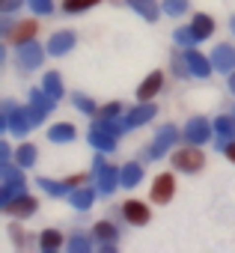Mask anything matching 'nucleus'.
Segmentation results:
<instances>
[{"mask_svg": "<svg viewBox=\"0 0 235 253\" xmlns=\"http://www.w3.org/2000/svg\"><path fill=\"white\" fill-rule=\"evenodd\" d=\"M140 179H143V167L140 164H125L119 170V185H125V188H134Z\"/></svg>", "mask_w": 235, "mask_h": 253, "instance_id": "21", "label": "nucleus"}, {"mask_svg": "<svg viewBox=\"0 0 235 253\" xmlns=\"http://www.w3.org/2000/svg\"><path fill=\"white\" fill-rule=\"evenodd\" d=\"M226 155H229V161H235V143H229V149H226Z\"/></svg>", "mask_w": 235, "mask_h": 253, "instance_id": "40", "label": "nucleus"}, {"mask_svg": "<svg viewBox=\"0 0 235 253\" xmlns=\"http://www.w3.org/2000/svg\"><path fill=\"white\" fill-rule=\"evenodd\" d=\"M48 137H51L54 143H72V140H75V125H66V122H60V125H51Z\"/></svg>", "mask_w": 235, "mask_h": 253, "instance_id": "22", "label": "nucleus"}, {"mask_svg": "<svg viewBox=\"0 0 235 253\" xmlns=\"http://www.w3.org/2000/svg\"><path fill=\"white\" fill-rule=\"evenodd\" d=\"M122 214H125V220L128 223H134V226H143V223H149V209L140 203V200H128L125 206H122Z\"/></svg>", "mask_w": 235, "mask_h": 253, "instance_id": "12", "label": "nucleus"}, {"mask_svg": "<svg viewBox=\"0 0 235 253\" xmlns=\"http://www.w3.org/2000/svg\"><path fill=\"white\" fill-rule=\"evenodd\" d=\"M36 36V24L33 21H18V24H12V30L6 33V39L12 42V45H24V42H30Z\"/></svg>", "mask_w": 235, "mask_h": 253, "instance_id": "14", "label": "nucleus"}, {"mask_svg": "<svg viewBox=\"0 0 235 253\" xmlns=\"http://www.w3.org/2000/svg\"><path fill=\"white\" fill-rule=\"evenodd\" d=\"M15 161L21 164V167H33L36 164V146H30V143H24L18 152H15Z\"/></svg>", "mask_w": 235, "mask_h": 253, "instance_id": "29", "label": "nucleus"}, {"mask_svg": "<svg viewBox=\"0 0 235 253\" xmlns=\"http://www.w3.org/2000/svg\"><path fill=\"white\" fill-rule=\"evenodd\" d=\"M229 89H232V92H235V75H232V78H229Z\"/></svg>", "mask_w": 235, "mask_h": 253, "instance_id": "41", "label": "nucleus"}, {"mask_svg": "<svg viewBox=\"0 0 235 253\" xmlns=\"http://www.w3.org/2000/svg\"><path fill=\"white\" fill-rule=\"evenodd\" d=\"M214 131L220 134L217 137V149H229V143H232V137H235V119H229V116H217L214 119Z\"/></svg>", "mask_w": 235, "mask_h": 253, "instance_id": "10", "label": "nucleus"}, {"mask_svg": "<svg viewBox=\"0 0 235 253\" xmlns=\"http://www.w3.org/2000/svg\"><path fill=\"white\" fill-rule=\"evenodd\" d=\"M161 84H164V75H161V72H152V75L137 86V98H140V101H149L152 95H158Z\"/></svg>", "mask_w": 235, "mask_h": 253, "instance_id": "17", "label": "nucleus"}, {"mask_svg": "<svg viewBox=\"0 0 235 253\" xmlns=\"http://www.w3.org/2000/svg\"><path fill=\"white\" fill-rule=\"evenodd\" d=\"M75 48V33H69V30H63V33H54L51 39H48V51L54 54V57H63L66 51H72Z\"/></svg>", "mask_w": 235, "mask_h": 253, "instance_id": "15", "label": "nucleus"}, {"mask_svg": "<svg viewBox=\"0 0 235 253\" xmlns=\"http://www.w3.org/2000/svg\"><path fill=\"white\" fill-rule=\"evenodd\" d=\"M42 89H45L51 98H60V95H63V81H60V75H57V72H48L45 81H42Z\"/></svg>", "mask_w": 235, "mask_h": 253, "instance_id": "25", "label": "nucleus"}, {"mask_svg": "<svg viewBox=\"0 0 235 253\" xmlns=\"http://www.w3.org/2000/svg\"><path fill=\"white\" fill-rule=\"evenodd\" d=\"M30 9H33V12H39V15H51L54 3H51V0H30Z\"/></svg>", "mask_w": 235, "mask_h": 253, "instance_id": "37", "label": "nucleus"}, {"mask_svg": "<svg viewBox=\"0 0 235 253\" xmlns=\"http://www.w3.org/2000/svg\"><path fill=\"white\" fill-rule=\"evenodd\" d=\"M176 140H179V128L176 125H164V128L158 131V137H155V143L149 146V158H161Z\"/></svg>", "mask_w": 235, "mask_h": 253, "instance_id": "4", "label": "nucleus"}, {"mask_svg": "<svg viewBox=\"0 0 235 253\" xmlns=\"http://www.w3.org/2000/svg\"><path fill=\"white\" fill-rule=\"evenodd\" d=\"M211 66H214V72H235V48L217 45L211 54Z\"/></svg>", "mask_w": 235, "mask_h": 253, "instance_id": "8", "label": "nucleus"}, {"mask_svg": "<svg viewBox=\"0 0 235 253\" xmlns=\"http://www.w3.org/2000/svg\"><path fill=\"white\" fill-rule=\"evenodd\" d=\"M95 3H101V0H63V9L66 12H83V9H89Z\"/></svg>", "mask_w": 235, "mask_h": 253, "instance_id": "32", "label": "nucleus"}, {"mask_svg": "<svg viewBox=\"0 0 235 253\" xmlns=\"http://www.w3.org/2000/svg\"><path fill=\"white\" fill-rule=\"evenodd\" d=\"M164 9H167V15H185L188 0H164Z\"/></svg>", "mask_w": 235, "mask_h": 253, "instance_id": "35", "label": "nucleus"}, {"mask_svg": "<svg viewBox=\"0 0 235 253\" xmlns=\"http://www.w3.org/2000/svg\"><path fill=\"white\" fill-rule=\"evenodd\" d=\"M128 3L146 18V21H155L158 18V6H155V0H128Z\"/></svg>", "mask_w": 235, "mask_h": 253, "instance_id": "26", "label": "nucleus"}, {"mask_svg": "<svg viewBox=\"0 0 235 253\" xmlns=\"http://www.w3.org/2000/svg\"><path fill=\"white\" fill-rule=\"evenodd\" d=\"M89 143H92L98 152H110V149L116 146V137H113L110 131L98 128V125H92V131H89Z\"/></svg>", "mask_w": 235, "mask_h": 253, "instance_id": "19", "label": "nucleus"}, {"mask_svg": "<svg viewBox=\"0 0 235 253\" xmlns=\"http://www.w3.org/2000/svg\"><path fill=\"white\" fill-rule=\"evenodd\" d=\"M60 244H63V235H60L57 229H45V232L39 235V247H42V250H57Z\"/></svg>", "mask_w": 235, "mask_h": 253, "instance_id": "27", "label": "nucleus"}, {"mask_svg": "<svg viewBox=\"0 0 235 253\" xmlns=\"http://www.w3.org/2000/svg\"><path fill=\"white\" fill-rule=\"evenodd\" d=\"M208 137H211V125H208L205 119H191V122H188V128H185V140H188V143L196 146V143H205Z\"/></svg>", "mask_w": 235, "mask_h": 253, "instance_id": "9", "label": "nucleus"}, {"mask_svg": "<svg viewBox=\"0 0 235 253\" xmlns=\"http://www.w3.org/2000/svg\"><path fill=\"white\" fill-rule=\"evenodd\" d=\"M92 170H95V176H98V191H101V194H110V191L116 188V182H119V170L110 167V164H104L101 158H95Z\"/></svg>", "mask_w": 235, "mask_h": 253, "instance_id": "2", "label": "nucleus"}, {"mask_svg": "<svg viewBox=\"0 0 235 253\" xmlns=\"http://www.w3.org/2000/svg\"><path fill=\"white\" fill-rule=\"evenodd\" d=\"M54 101H57V98H51L45 89H33V92H30V110H33L36 122H42V119L54 110Z\"/></svg>", "mask_w": 235, "mask_h": 253, "instance_id": "6", "label": "nucleus"}, {"mask_svg": "<svg viewBox=\"0 0 235 253\" xmlns=\"http://www.w3.org/2000/svg\"><path fill=\"white\" fill-rule=\"evenodd\" d=\"M21 167V164H18ZM15 164H9V158L3 161V164H0V176H3V182H15V179H24V173L18 170Z\"/></svg>", "mask_w": 235, "mask_h": 253, "instance_id": "31", "label": "nucleus"}, {"mask_svg": "<svg viewBox=\"0 0 235 253\" xmlns=\"http://www.w3.org/2000/svg\"><path fill=\"white\" fill-rule=\"evenodd\" d=\"M72 101H75V104H78V107H80L83 113H92V116L98 113V110H95V101H89L86 95H72Z\"/></svg>", "mask_w": 235, "mask_h": 253, "instance_id": "36", "label": "nucleus"}, {"mask_svg": "<svg viewBox=\"0 0 235 253\" xmlns=\"http://www.w3.org/2000/svg\"><path fill=\"white\" fill-rule=\"evenodd\" d=\"M191 27H194V33H196V39H208V36L214 33V21H211L208 15H202V12L194 15V24H191Z\"/></svg>", "mask_w": 235, "mask_h": 253, "instance_id": "23", "label": "nucleus"}, {"mask_svg": "<svg viewBox=\"0 0 235 253\" xmlns=\"http://www.w3.org/2000/svg\"><path fill=\"white\" fill-rule=\"evenodd\" d=\"M155 113H158V110H155V104H143V101H140V107H134V110L128 113L125 125H128V128H137V125H146V122H149Z\"/></svg>", "mask_w": 235, "mask_h": 253, "instance_id": "18", "label": "nucleus"}, {"mask_svg": "<svg viewBox=\"0 0 235 253\" xmlns=\"http://www.w3.org/2000/svg\"><path fill=\"white\" fill-rule=\"evenodd\" d=\"M18 6H21V0H3V12H12Z\"/></svg>", "mask_w": 235, "mask_h": 253, "instance_id": "39", "label": "nucleus"}, {"mask_svg": "<svg viewBox=\"0 0 235 253\" xmlns=\"http://www.w3.org/2000/svg\"><path fill=\"white\" fill-rule=\"evenodd\" d=\"M27 188H24V179H15V182H3V188H0V206L12 203L15 197H21Z\"/></svg>", "mask_w": 235, "mask_h": 253, "instance_id": "20", "label": "nucleus"}, {"mask_svg": "<svg viewBox=\"0 0 235 253\" xmlns=\"http://www.w3.org/2000/svg\"><path fill=\"white\" fill-rule=\"evenodd\" d=\"M42 60H45V48H42V45H36L33 39H30V42H24V45H18V63H21L24 69H39V66H42Z\"/></svg>", "mask_w": 235, "mask_h": 253, "instance_id": "3", "label": "nucleus"}, {"mask_svg": "<svg viewBox=\"0 0 235 253\" xmlns=\"http://www.w3.org/2000/svg\"><path fill=\"white\" fill-rule=\"evenodd\" d=\"M229 24H232V33H235V18H232V21H229Z\"/></svg>", "mask_w": 235, "mask_h": 253, "instance_id": "42", "label": "nucleus"}, {"mask_svg": "<svg viewBox=\"0 0 235 253\" xmlns=\"http://www.w3.org/2000/svg\"><path fill=\"white\" fill-rule=\"evenodd\" d=\"M173 36H176V42H179V45H188V48H191L194 42H199V39H196V33H194V27H182V30H176Z\"/></svg>", "mask_w": 235, "mask_h": 253, "instance_id": "34", "label": "nucleus"}, {"mask_svg": "<svg viewBox=\"0 0 235 253\" xmlns=\"http://www.w3.org/2000/svg\"><path fill=\"white\" fill-rule=\"evenodd\" d=\"M185 60H188V66H191V75H196V78H208V75H211V69H214V66H211V60H205L199 51H188V57H185Z\"/></svg>", "mask_w": 235, "mask_h": 253, "instance_id": "16", "label": "nucleus"}, {"mask_svg": "<svg viewBox=\"0 0 235 253\" xmlns=\"http://www.w3.org/2000/svg\"><path fill=\"white\" fill-rule=\"evenodd\" d=\"M92 125H98V128H104V131H110L113 137H119L125 128H128V125H119V122H116V119H104V116H95V122Z\"/></svg>", "mask_w": 235, "mask_h": 253, "instance_id": "28", "label": "nucleus"}, {"mask_svg": "<svg viewBox=\"0 0 235 253\" xmlns=\"http://www.w3.org/2000/svg\"><path fill=\"white\" fill-rule=\"evenodd\" d=\"M39 188H42V191H48L51 197H63L72 185H63V182H54V179H45V176H42V179H39Z\"/></svg>", "mask_w": 235, "mask_h": 253, "instance_id": "30", "label": "nucleus"}, {"mask_svg": "<svg viewBox=\"0 0 235 253\" xmlns=\"http://www.w3.org/2000/svg\"><path fill=\"white\" fill-rule=\"evenodd\" d=\"M119 110H122V107H119V104H116V101H113V104H107V107H101V110H98L95 116H104V119H116V116H119Z\"/></svg>", "mask_w": 235, "mask_h": 253, "instance_id": "38", "label": "nucleus"}, {"mask_svg": "<svg viewBox=\"0 0 235 253\" xmlns=\"http://www.w3.org/2000/svg\"><path fill=\"white\" fill-rule=\"evenodd\" d=\"M92 200H95V191H92V188H78V191H72V206L80 209V211L89 209Z\"/></svg>", "mask_w": 235, "mask_h": 253, "instance_id": "24", "label": "nucleus"}, {"mask_svg": "<svg viewBox=\"0 0 235 253\" xmlns=\"http://www.w3.org/2000/svg\"><path fill=\"white\" fill-rule=\"evenodd\" d=\"M36 209H39V203H36L33 197H24V194L3 206V211H6V214H15V217H30Z\"/></svg>", "mask_w": 235, "mask_h": 253, "instance_id": "11", "label": "nucleus"}, {"mask_svg": "<svg viewBox=\"0 0 235 253\" xmlns=\"http://www.w3.org/2000/svg\"><path fill=\"white\" fill-rule=\"evenodd\" d=\"M92 235H95V238L101 241V250H107V253H110V250L116 247L113 241H116V238H119V232H116V226H113V223H107V220H101V223H95V229H92Z\"/></svg>", "mask_w": 235, "mask_h": 253, "instance_id": "13", "label": "nucleus"}, {"mask_svg": "<svg viewBox=\"0 0 235 253\" xmlns=\"http://www.w3.org/2000/svg\"><path fill=\"white\" fill-rule=\"evenodd\" d=\"M92 247V241L83 235V232H75L72 238H69V250H78V253H83V250H89Z\"/></svg>", "mask_w": 235, "mask_h": 253, "instance_id": "33", "label": "nucleus"}, {"mask_svg": "<svg viewBox=\"0 0 235 253\" xmlns=\"http://www.w3.org/2000/svg\"><path fill=\"white\" fill-rule=\"evenodd\" d=\"M202 164H205V158H202V152H199L196 146L179 149V152L173 155V167H176V170H185V173H196V170H202Z\"/></svg>", "mask_w": 235, "mask_h": 253, "instance_id": "1", "label": "nucleus"}, {"mask_svg": "<svg viewBox=\"0 0 235 253\" xmlns=\"http://www.w3.org/2000/svg\"><path fill=\"white\" fill-rule=\"evenodd\" d=\"M173 194H176V179H173L170 173H161V176L155 179V185H152V200L164 206V203L173 200Z\"/></svg>", "mask_w": 235, "mask_h": 253, "instance_id": "7", "label": "nucleus"}, {"mask_svg": "<svg viewBox=\"0 0 235 253\" xmlns=\"http://www.w3.org/2000/svg\"><path fill=\"white\" fill-rule=\"evenodd\" d=\"M33 125H39V122H36V116H33L30 107H15V110H12V116H9V128H12L18 137H24V134L33 128Z\"/></svg>", "mask_w": 235, "mask_h": 253, "instance_id": "5", "label": "nucleus"}]
</instances>
